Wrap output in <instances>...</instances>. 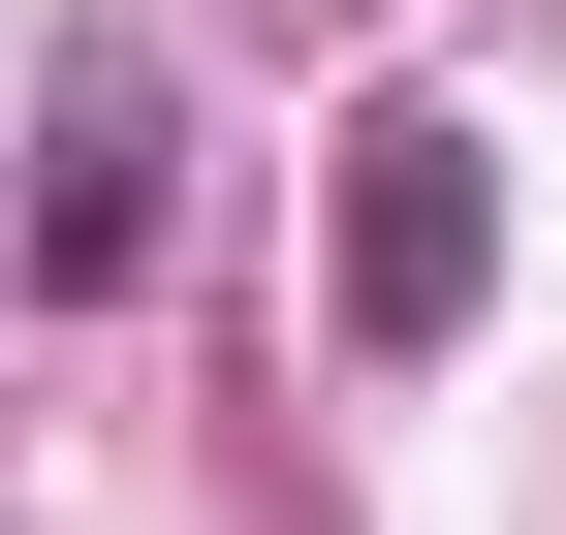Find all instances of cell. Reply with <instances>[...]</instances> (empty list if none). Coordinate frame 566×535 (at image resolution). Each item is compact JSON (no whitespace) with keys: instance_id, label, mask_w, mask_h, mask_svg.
<instances>
[{"instance_id":"6da1fadb","label":"cell","mask_w":566,"mask_h":535,"mask_svg":"<svg viewBox=\"0 0 566 535\" xmlns=\"http://www.w3.org/2000/svg\"><path fill=\"white\" fill-rule=\"evenodd\" d=\"M472 284H504V158H472L441 95H378V126H346V347L441 378V347H472Z\"/></svg>"},{"instance_id":"7a4b0ae2","label":"cell","mask_w":566,"mask_h":535,"mask_svg":"<svg viewBox=\"0 0 566 535\" xmlns=\"http://www.w3.org/2000/svg\"><path fill=\"white\" fill-rule=\"evenodd\" d=\"M32 284H63V315L158 284V63H126V32H63V63H32Z\"/></svg>"}]
</instances>
